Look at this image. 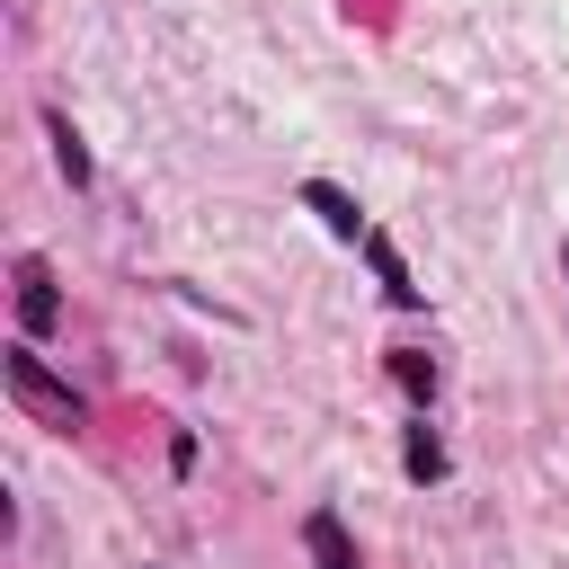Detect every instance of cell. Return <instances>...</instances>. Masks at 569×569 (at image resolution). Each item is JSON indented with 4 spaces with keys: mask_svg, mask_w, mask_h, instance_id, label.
<instances>
[{
    "mask_svg": "<svg viewBox=\"0 0 569 569\" xmlns=\"http://www.w3.org/2000/svg\"><path fill=\"white\" fill-rule=\"evenodd\" d=\"M9 382H18V400H36L53 427H71V418H80V409H71V391H53V382L36 373V356H9Z\"/></svg>",
    "mask_w": 569,
    "mask_h": 569,
    "instance_id": "6da1fadb",
    "label": "cell"
},
{
    "mask_svg": "<svg viewBox=\"0 0 569 569\" xmlns=\"http://www.w3.org/2000/svg\"><path fill=\"white\" fill-rule=\"evenodd\" d=\"M311 551H320V569H356V551H347V525H338V516H311Z\"/></svg>",
    "mask_w": 569,
    "mask_h": 569,
    "instance_id": "7a4b0ae2",
    "label": "cell"
}]
</instances>
